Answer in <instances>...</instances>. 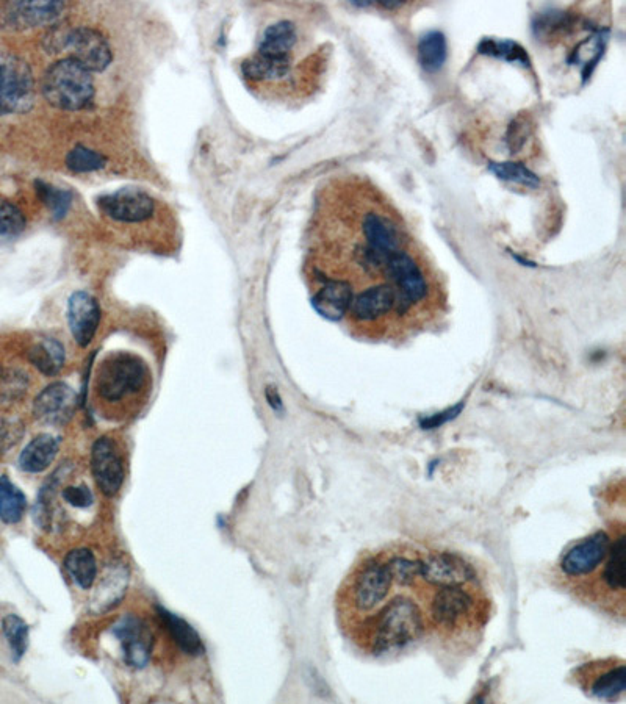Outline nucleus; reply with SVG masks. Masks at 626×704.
I'll list each match as a JSON object with an SVG mask.
<instances>
[{"label":"nucleus","mask_w":626,"mask_h":704,"mask_svg":"<svg viewBox=\"0 0 626 704\" xmlns=\"http://www.w3.org/2000/svg\"><path fill=\"white\" fill-rule=\"evenodd\" d=\"M29 66L19 60L0 63V116L29 112L35 97Z\"/></svg>","instance_id":"obj_7"},{"label":"nucleus","mask_w":626,"mask_h":704,"mask_svg":"<svg viewBox=\"0 0 626 704\" xmlns=\"http://www.w3.org/2000/svg\"><path fill=\"white\" fill-rule=\"evenodd\" d=\"M298 35L292 22L281 21L268 27L263 33L257 55L267 58H292Z\"/></svg>","instance_id":"obj_21"},{"label":"nucleus","mask_w":626,"mask_h":704,"mask_svg":"<svg viewBox=\"0 0 626 704\" xmlns=\"http://www.w3.org/2000/svg\"><path fill=\"white\" fill-rule=\"evenodd\" d=\"M148 388V365L130 352H113L105 357L94 378V395L110 409L140 403Z\"/></svg>","instance_id":"obj_2"},{"label":"nucleus","mask_w":626,"mask_h":704,"mask_svg":"<svg viewBox=\"0 0 626 704\" xmlns=\"http://www.w3.org/2000/svg\"><path fill=\"white\" fill-rule=\"evenodd\" d=\"M576 683L587 695L612 700L626 689V665L622 659H605L584 664L575 672Z\"/></svg>","instance_id":"obj_8"},{"label":"nucleus","mask_w":626,"mask_h":704,"mask_svg":"<svg viewBox=\"0 0 626 704\" xmlns=\"http://www.w3.org/2000/svg\"><path fill=\"white\" fill-rule=\"evenodd\" d=\"M267 398L270 401V406L274 409H281V398H279L278 393L274 388H267Z\"/></svg>","instance_id":"obj_39"},{"label":"nucleus","mask_w":626,"mask_h":704,"mask_svg":"<svg viewBox=\"0 0 626 704\" xmlns=\"http://www.w3.org/2000/svg\"><path fill=\"white\" fill-rule=\"evenodd\" d=\"M112 633L121 643L124 662L132 669L148 665L154 650L155 637L151 629L137 615L127 614L118 618Z\"/></svg>","instance_id":"obj_9"},{"label":"nucleus","mask_w":626,"mask_h":704,"mask_svg":"<svg viewBox=\"0 0 626 704\" xmlns=\"http://www.w3.org/2000/svg\"><path fill=\"white\" fill-rule=\"evenodd\" d=\"M66 49L71 51L72 60L90 72H102L112 63V49L107 38L90 27L71 29Z\"/></svg>","instance_id":"obj_13"},{"label":"nucleus","mask_w":626,"mask_h":704,"mask_svg":"<svg viewBox=\"0 0 626 704\" xmlns=\"http://www.w3.org/2000/svg\"><path fill=\"white\" fill-rule=\"evenodd\" d=\"M290 69H292V58H267L256 54L251 60L243 63V74L246 79L254 82L284 79Z\"/></svg>","instance_id":"obj_24"},{"label":"nucleus","mask_w":626,"mask_h":704,"mask_svg":"<svg viewBox=\"0 0 626 704\" xmlns=\"http://www.w3.org/2000/svg\"><path fill=\"white\" fill-rule=\"evenodd\" d=\"M426 586L472 584L476 573L464 559L450 553H426L421 561L420 581Z\"/></svg>","instance_id":"obj_14"},{"label":"nucleus","mask_w":626,"mask_h":704,"mask_svg":"<svg viewBox=\"0 0 626 704\" xmlns=\"http://www.w3.org/2000/svg\"><path fill=\"white\" fill-rule=\"evenodd\" d=\"M105 163H107V160H105L104 155L91 151L85 146H77L66 157V165H68L72 173L98 171V169L104 168Z\"/></svg>","instance_id":"obj_33"},{"label":"nucleus","mask_w":626,"mask_h":704,"mask_svg":"<svg viewBox=\"0 0 626 704\" xmlns=\"http://www.w3.org/2000/svg\"><path fill=\"white\" fill-rule=\"evenodd\" d=\"M429 597V623L442 636H459L473 631L486 617V601L476 597L475 582L472 584H450V586H426Z\"/></svg>","instance_id":"obj_3"},{"label":"nucleus","mask_w":626,"mask_h":704,"mask_svg":"<svg viewBox=\"0 0 626 704\" xmlns=\"http://www.w3.org/2000/svg\"><path fill=\"white\" fill-rule=\"evenodd\" d=\"M157 614L162 618L166 631L173 637L174 643L180 650L188 656H199L204 653V643H202L201 637L190 623L185 622L184 618L177 617L176 614L166 611L162 606H157Z\"/></svg>","instance_id":"obj_22"},{"label":"nucleus","mask_w":626,"mask_h":704,"mask_svg":"<svg viewBox=\"0 0 626 704\" xmlns=\"http://www.w3.org/2000/svg\"><path fill=\"white\" fill-rule=\"evenodd\" d=\"M65 10L63 2H4L0 4V29L19 30L46 26L57 21Z\"/></svg>","instance_id":"obj_11"},{"label":"nucleus","mask_w":626,"mask_h":704,"mask_svg":"<svg viewBox=\"0 0 626 704\" xmlns=\"http://www.w3.org/2000/svg\"><path fill=\"white\" fill-rule=\"evenodd\" d=\"M573 26H575V19L572 16L565 15L562 11H550L537 18L534 30L542 40L551 41L558 40L565 33H569Z\"/></svg>","instance_id":"obj_29"},{"label":"nucleus","mask_w":626,"mask_h":704,"mask_svg":"<svg viewBox=\"0 0 626 704\" xmlns=\"http://www.w3.org/2000/svg\"><path fill=\"white\" fill-rule=\"evenodd\" d=\"M529 135H531V123H529L528 116H519V118L515 119L514 123L511 124L508 135H506V143H508L512 154H519V152L522 151L523 146H525L526 141H528Z\"/></svg>","instance_id":"obj_36"},{"label":"nucleus","mask_w":626,"mask_h":704,"mask_svg":"<svg viewBox=\"0 0 626 704\" xmlns=\"http://www.w3.org/2000/svg\"><path fill=\"white\" fill-rule=\"evenodd\" d=\"M63 500L79 509H87L93 504V493L87 485H71L62 492Z\"/></svg>","instance_id":"obj_38"},{"label":"nucleus","mask_w":626,"mask_h":704,"mask_svg":"<svg viewBox=\"0 0 626 704\" xmlns=\"http://www.w3.org/2000/svg\"><path fill=\"white\" fill-rule=\"evenodd\" d=\"M98 207L110 220L119 223H143L155 212L154 199L135 188H124L98 199Z\"/></svg>","instance_id":"obj_12"},{"label":"nucleus","mask_w":626,"mask_h":704,"mask_svg":"<svg viewBox=\"0 0 626 704\" xmlns=\"http://www.w3.org/2000/svg\"><path fill=\"white\" fill-rule=\"evenodd\" d=\"M353 295V288L346 282L326 281L313 296L312 306L326 320L339 321L345 318Z\"/></svg>","instance_id":"obj_19"},{"label":"nucleus","mask_w":626,"mask_h":704,"mask_svg":"<svg viewBox=\"0 0 626 704\" xmlns=\"http://www.w3.org/2000/svg\"><path fill=\"white\" fill-rule=\"evenodd\" d=\"M393 579L382 557H368L346 578L340 595L346 615H368L379 608L392 592Z\"/></svg>","instance_id":"obj_4"},{"label":"nucleus","mask_w":626,"mask_h":704,"mask_svg":"<svg viewBox=\"0 0 626 704\" xmlns=\"http://www.w3.org/2000/svg\"><path fill=\"white\" fill-rule=\"evenodd\" d=\"M2 631L10 645L15 661H21L29 648V625L16 614L7 615L2 622Z\"/></svg>","instance_id":"obj_28"},{"label":"nucleus","mask_w":626,"mask_h":704,"mask_svg":"<svg viewBox=\"0 0 626 704\" xmlns=\"http://www.w3.org/2000/svg\"><path fill=\"white\" fill-rule=\"evenodd\" d=\"M60 449V440L54 435L41 434L26 448L22 449L19 456V468L26 473H43L46 468L51 467Z\"/></svg>","instance_id":"obj_20"},{"label":"nucleus","mask_w":626,"mask_h":704,"mask_svg":"<svg viewBox=\"0 0 626 704\" xmlns=\"http://www.w3.org/2000/svg\"><path fill=\"white\" fill-rule=\"evenodd\" d=\"M425 629V617L417 603L398 595L382 606L378 614L368 615L364 625L351 631L360 647L370 653L381 654L420 639Z\"/></svg>","instance_id":"obj_1"},{"label":"nucleus","mask_w":626,"mask_h":704,"mask_svg":"<svg viewBox=\"0 0 626 704\" xmlns=\"http://www.w3.org/2000/svg\"><path fill=\"white\" fill-rule=\"evenodd\" d=\"M65 568L72 581L83 590L91 589L98 578V562L87 548H79L68 553L65 557Z\"/></svg>","instance_id":"obj_25"},{"label":"nucleus","mask_w":626,"mask_h":704,"mask_svg":"<svg viewBox=\"0 0 626 704\" xmlns=\"http://www.w3.org/2000/svg\"><path fill=\"white\" fill-rule=\"evenodd\" d=\"M91 470L94 481L104 495L113 496L121 490L124 482L123 459L118 445L110 437H101L91 448Z\"/></svg>","instance_id":"obj_15"},{"label":"nucleus","mask_w":626,"mask_h":704,"mask_svg":"<svg viewBox=\"0 0 626 704\" xmlns=\"http://www.w3.org/2000/svg\"><path fill=\"white\" fill-rule=\"evenodd\" d=\"M65 359V348L54 338H44L29 351L30 362L44 376H57L65 367Z\"/></svg>","instance_id":"obj_23"},{"label":"nucleus","mask_w":626,"mask_h":704,"mask_svg":"<svg viewBox=\"0 0 626 704\" xmlns=\"http://www.w3.org/2000/svg\"><path fill=\"white\" fill-rule=\"evenodd\" d=\"M612 540L606 532H597L567 551L561 561V572L570 581L591 578L603 565L611 550Z\"/></svg>","instance_id":"obj_10"},{"label":"nucleus","mask_w":626,"mask_h":704,"mask_svg":"<svg viewBox=\"0 0 626 704\" xmlns=\"http://www.w3.org/2000/svg\"><path fill=\"white\" fill-rule=\"evenodd\" d=\"M26 216L15 204L0 199V238H16L26 229Z\"/></svg>","instance_id":"obj_34"},{"label":"nucleus","mask_w":626,"mask_h":704,"mask_svg":"<svg viewBox=\"0 0 626 704\" xmlns=\"http://www.w3.org/2000/svg\"><path fill=\"white\" fill-rule=\"evenodd\" d=\"M27 511V498L8 476H0V520L16 525Z\"/></svg>","instance_id":"obj_26"},{"label":"nucleus","mask_w":626,"mask_h":704,"mask_svg":"<svg viewBox=\"0 0 626 704\" xmlns=\"http://www.w3.org/2000/svg\"><path fill=\"white\" fill-rule=\"evenodd\" d=\"M29 388L26 374L13 368L0 370V404L15 403Z\"/></svg>","instance_id":"obj_32"},{"label":"nucleus","mask_w":626,"mask_h":704,"mask_svg":"<svg viewBox=\"0 0 626 704\" xmlns=\"http://www.w3.org/2000/svg\"><path fill=\"white\" fill-rule=\"evenodd\" d=\"M77 404V393L65 382L47 385L33 401L36 420L51 426H62L71 420Z\"/></svg>","instance_id":"obj_16"},{"label":"nucleus","mask_w":626,"mask_h":704,"mask_svg":"<svg viewBox=\"0 0 626 704\" xmlns=\"http://www.w3.org/2000/svg\"><path fill=\"white\" fill-rule=\"evenodd\" d=\"M24 434L22 424L16 420H0V454L13 448Z\"/></svg>","instance_id":"obj_37"},{"label":"nucleus","mask_w":626,"mask_h":704,"mask_svg":"<svg viewBox=\"0 0 626 704\" xmlns=\"http://www.w3.org/2000/svg\"><path fill=\"white\" fill-rule=\"evenodd\" d=\"M626 548L625 536L620 534L611 543L606 561L601 565L600 573L594 579L591 586L586 587V592L591 590L589 597L597 603L608 604L612 611L623 615L625 609V582H626Z\"/></svg>","instance_id":"obj_6"},{"label":"nucleus","mask_w":626,"mask_h":704,"mask_svg":"<svg viewBox=\"0 0 626 704\" xmlns=\"http://www.w3.org/2000/svg\"><path fill=\"white\" fill-rule=\"evenodd\" d=\"M479 52L490 57L501 58L506 62L519 63L522 66H528L529 60L525 49L520 44L508 40H484L479 44Z\"/></svg>","instance_id":"obj_30"},{"label":"nucleus","mask_w":626,"mask_h":704,"mask_svg":"<svg viewBox=\"0 0 626 704\" xmlns=\"http://www.w3.org/2000/svg\"><path fill=\"white\" fill-rule=\"evenodd\" d=\"M36 194L49 207L55 220H62L63 216L69 212L72 204V194L66 190L52 187V185L36 180Z\"/></svg>","instance_id":"obj_31"},{"label":"nucleus","mask_w":626,"mask_h":704,"mask_svg":"<svg viewBox=\"0 0 626 704\" xmlns=\"http://www.w3.org/2000/svg\"><path fill=\"white\" fill-rule=\"evenodd\" d=\"M129 578V568L121 562L107 565L104 576H102L99 586L96 587L93 600H91V611L94 614H105V612L115 609L126 595Z\"/></svg>","instance_id":"obj_18"},{"label":"nucleus","mask_w":626,"mask_h":704,"mask_svg":"<svg viewBox=\"0 0 626 704\" xmlns=\"http://www.w3.org/2000/svg\"><path fill=\"white\" fill-rule=\"evenodd\" d=\"M43 94L49 104L66 112H77L94 96L91 72L71 57L55 62L43 79Z\"/></svg>","instance_id":"obj_5"},{"label":"nucleus","mask_w":626,"mask_h":704,"mask_svg":"<svg viewBox=\"0 0 626 704\" xmlns=\"http://www.w3.org/2000/svg\"><path fill=\"white\" fill-rule=\"evenodd\" d=\"M101 321L98 299L87 291H76L68 301V324L77 345L87 348L93 342Z\"/></svg>","instance_id":"obj_17"},{"label":"nucleus","mask_w":626,"mask_h":704,"mask_svg":"<svg viewBox=\"0 0 626 704\" xmlns=\"http://www.w3.org/2000/svg\"><path fill=\"white\" fill-rule=\"evenodd\" d=\"M490 169L500 179L509 180V182H514V184L525 185V187H537L539 185V179H537L536 174L531 173L526 166L520 165V163H492Z\"/></svg>","instance_id":"obj_35"},{"label":"nucleus","mask_w":626,"mask_h":704,"mask_svg":"<svg viewBox=\"0 0 626 704\" xmlns=\"http://www.w3.org/2000/svg\"><path fill=\"white\" fill-rule=\"evenodd\" d=\"M418 58L421 66L428 72L442 69L447 60V40L440 32H429L418 43Z\"/></svg>","instance_id":"obj_27"}]
</instances>
